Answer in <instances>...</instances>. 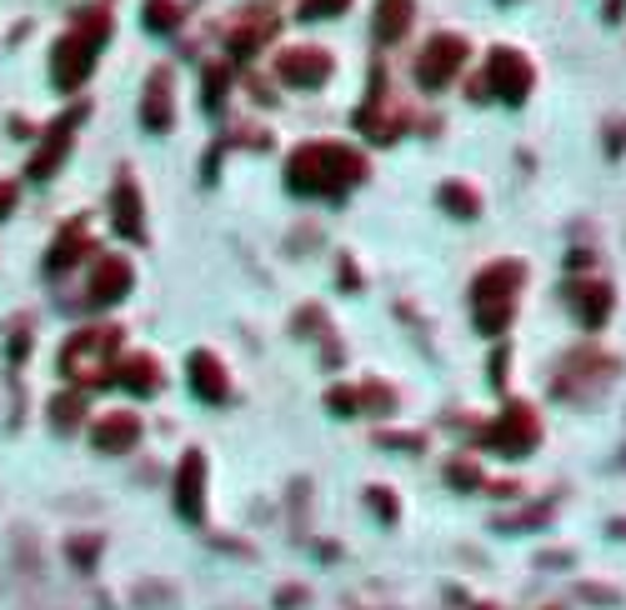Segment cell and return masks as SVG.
<instances>
[{
    "label": "cell",
    "instance_id": "obj_24",
    "mask_svg": "<svg viewBox=\"0 0 626 610\" xmlns=\"http://www.w3.org/2000/svg\"><path fill=\"white\" fill-rule=\"evenodd\" d=\"M441 206L451 210V216H466V220L481 216V196H476L466 180H446V186H441Z\"/></svg>",
    "mask_w": 626,
    "mask_h": 610
},
{
    "label": "cell",
    "instance_id": "obj_25",
    "mask_svg": "<svg viewBox=\"0 0 626 610\" xmlns=\"http://www.w3.org/2000/svg\"><path fill=\"white\" fill-rule=\"evenodd\" d=\"M81 416H86V396H81V390H66V396L51 400V426L56 430H76V426H81Z\"/></svg>",
    "mask_w": 626,
    "mask_h": 610
},
{
    "label": "cell",
    "instance_id": "obj_18",
    "mask_svg": "<svg viewBox=\"0 0 626 610\" xmlns=\"http://www.w3.org/2000/svg\"><path fill=\"white\" fill-rule=\"evenodd\" d=\"M111 380L121 390H131V396H156V390L166 386V370L156 356H121L111 370Z\"/></svg>",
    "mask_w": 626,
    "mask_h": 610
},
{
    "label": "cell",
    "instance_id": "obj_19",
    "mask_svg": "<svg viewBox=\"0 0 626 610\" xmlns=\"http://www.w3.org/2000/svg\"><path fill=\"white\" fill-rule=\"evenodd\" d=\"M572 306H576V320L596 330V326H606V320H612L616 296H612V286H606V280H576V286H572Z\"/></svg>",
    "mask_w": 626,
    "mask_h": 610
},
{
    "label": "cell",
    "instance_id": "obj_3",
    "mask_svg": "<svg viewBox=\"0 0 626 610\" xmlns=\"http://www.w3.org/2000/svg\"><path fill=\"white\" fill-rule=\"evenodd\" d=\"M521 280H526L521 260H496V266H486L481 276L471 280V316H476V330H481V336H501V330L511 326Z\"/></svg>",
    "mask_w": 626,
    "mask_h": 610
},
{
    "label": "cell",
    "instance_id": "obj_12",
    "mask_svg": "<svg viewBox=\"0 0 626 610\" xmlns=\"http://www.w3.org/2000/svg\"><path fill=\"white\" fill-rule=\"evenodd\" d=\"M171 120H176V80H171V70H151L146 76V90H141V126L146 130H156V136H166L171 130Z\"/></svg>",
    "mask_w": 626,
    "mask_h": 610
},
{
    "label": "cell",
    "instance_id": "obj_29",
    "mask_svg": "<svg viewBox=\"0 0 626 610\" xmlns=\"http://www.w3.org/2000/svg\"><path fill=\"white\" fill-rule=\"evenodd\" d=\"M356 396H361V406H366V410H391V406H396V396L381 386V380H366V386L356 390Z\"/></svg>",
    "mask_w": 626,
    "mask_h": 610
},
{
    "label": "cell",
    "instance_id": "obj_26",
    "mask_svg": "<svg viewBox=\"0 0 626 610\" xmlns=\"http://www.w3.org/2000/svg\"><path fill=\"white\" fill-rule=\"evenodd\" d=\"M326 410H331V416H356V410H361L356 386H331L326 390Z\"/></svg>",
    "mask_w": 626,
    "mask_h": 610
},
{
    "label": "cell",
    "instance_id": "obj_5",
    "mask_svg": "<svg viewBox=\"0 0 626 610\" xmlns=\"http://www.w3.org/2000/svg\"><path fill=\"white\" fill-rule=\"evenodd\" d=\"M481 440L506 460L531 456L536 440H541V420H536V410L526 406V400H506V410L481 430Z\"/></svg>",
    "mask_w": 626,
    "mask_h": 610
},
{
    "label": "cell",
    "instance_id": "obj_6",
    "mask_svg": "<svg viewBox=\"0 0 626 610\" xmlns=\"http://www.w3.org/2000/svg\"><path fill=\"white\" fill-rule=\"evenodd\" d=\"M531 80H536V70L521 50H511V46L491 50V60H486V90H491V96H501L506 106H521V100L531 96Z\"/></svg>",
    "mask_w": 626,
    "mask_h": 610
},
{
    "label": "cell",
    "instance_id": "obj_27",
    "mask_svg": "<svg viewBox=\"0 0 626 610\" xmlns=\"http://www.w3.org/2000/svg\"><path fill=\"white\" fill-rule=\"evenodd\" d=\"M231 90V70L226 66H211L206 70V110H221V96Z\"/></svg>",
    "mask_w": 626,
    "mask_h": 610
},
{
    "label": "cell",
    "instance_id": "obj_33",
    "mask_svg": "<svg viewBox=\"0 0 626 610\" xmlns=\"http://www.w3.org/2000/svg\"><path fill=\"white\" fill-rule=\"evenodd\" d=\"M96 546H101V540H96V536H86V540H76V546H71V556H76V566H91V560H96Z\"/></svg>",
    "mask_w": 626,
    "mask_h": 610
},
{
    "label": "cell",
    "instance_id": "obj_9",
    "mask_svg": "<svg viewBox=\"0 0 626 610\" xmlns=\"http://www.w3.org/2000/svg\"><path fill=\"white\" fill-rule=\"evenodd\" d=\"M612 376H616V360L606 350H572V360L556 376V390H562V400H582L586 390H596Z\"/></svg>",
    "mask_w": 626,
    "mask_h": 610
},
{
    "label": "cell",
    "instance_id": "obj_31",
    "mask_svg": "<svg viewBox=\"0 0 626 610\" xmlns=\"http://www.w3.org/2000/svg\"><path fill=\"white\" fill-rule=\"evenodd\" d=\"M366 500H371V510H376L381 520H396V496H391V490L371 486V490H366Z\"/></svg>",
    "mask_w": 626,
    "mask_h": 610
},
{
    "label": "cell",
    "instance_id": "obj_34",
    "mask_svg": "<svg viewBox=\"0 0 626 610\" xmlns=\"http://www.w3.org/2000/svg\"><path fill=\"white\" fill-rule=\"evenodd\" d=\"M16 210V186H0V220Z\"/></svg>",
    "mask_w": 626,
    "mask_h": 610
},
{
    "label": "cell",
    "instance_id": "obj_13",
    "mask_svg": "<svg viewBox=\"0 0 626 610\" xmlns=\"http://www.w3.org/2000/svg\"><path fill=\"white\" fill-rule=\"evenodd\" d=\"M81 116H86V110H71L66 120H56V126L46 130V140H41V150H36V160L26 166V176H31V180H51L56 170H61L66 150H71V130L81 126Z\"/></svg>",
    "mask_w": 626,
    "mask_h": 610
},
{
    "label": "cell",
    "instance_id": "obj_30",
    "mask_svg": "<svg viewBox=\"0 0 626 610\" xmlns=\"http://www.w3.org/2000/svg\"><path fill=\"white\" fill-rule=\"evenodd\" d=\"M446 480H451L456 490H471V486H481V470H476L471 460H451V466H446Z\"/></svg>",
    "mask_w": 626,
    "mask_h": 610
},
{
    "label": "cell",
    "instance_id": "obj_20",
    "mask_svg": "<svg viewBox=\"0 0 626 610\" xmlns=\"http://www.w3.org/2000/svg\"><path fill=\"white\" fill-rule=\"evenodd\" d=\"M271 36H276V20L266 16V10H251L241 26L226 30V50H231V56H251V50H261Z\"/></svg>",
    "mask_w": 626,
    "mask_h": 610
},
{
    "label": "cell",
    "instance_id": "obj_8",
    "mask_svg": "<svg viewBox=\"0 0 626 610\" xmlns=\"http://www.w3.org/2000/svg\"><path fill=\"white\" fill-rule=\"evenodd\" d=\"M356 126H361V136H371L376 146H391V140L406 130L401 106H396V100L386 96L381 70H376V80H371V96H366V100H361V110H356Z\"/></svg>",
    "mask_w": 626,
    "mask_h": 610
},
{
    "label": "cell",
    "instance_id": "obj_7",
    "mask_svg": "<svg viewBox=\"0 0 626 610\" xmlns=\"http://www.w3.org/2000/svg\"><path fill=\"white\" fill-rule=\"evenodd\" d=\"M466 40L461 36H431L426 40V50L416 56V80H421L426 90H441V86H451L456 76H461V66H466Z\"/></svg>",
    "mask_w": 626,
    "mask_h": 610
},
{
    "label": "cell",
    "instance_id": "obj_21",
    "mask_svg": "<svg viewBox=\"0 0 626 610\" xmlns=\"http://www.w3.org/2000/svg\"><path fill=\"white\" fill-rule=\"evenodd\" d=\"M91 250V236H86V220H71V226L56 236V246H51V256H46V270L51 276H61V270H71L76 260Z\"/></svg>",
    "mask_w": 626,
    "mask_h": 610
},
{
    "label": "cell",
    "instance_id": "obj_22",
    "mask_svg": "<svg viewBox=\"0 0 626 610\" xmlns=\"http://www.w3.org/2000/svg\"><path fill=\"white\" fill-rule=\"evenodd\" d=\"M411 0H381L376 6V40H386V46H396V40H406V30H411Z\"/></svg>",
    "mask_w": 626,
    "mask_h": 610
},
{
    "label": "cell",
    "instance_id": "obj_14",
    "mask_svg": "<svg viewBox=\"0 0 626 610\" xmlns=\"http://www.w3.org/2000/svg\"><path fill=\"white\" fill-rule=\"evenodd\" d=\"M186 380H191V390L206 400V406H221V400L231 396V376H226V366L211 356V350H196V356L186 360Z\"/></svg>",
    "mask_w": 626,
    "mask_h": 610
},
{
    "label": "cell",
    "instance_id": "obj_2",
    "mask_svg": "<svg viewBox=\"0 0 626 610\" xmlns=\"http://www.w3.org/2000/svg\"><path fill=\"white\" fill-rule=\"evenodd\" d=\"M106 40H111V16H106V10H81V16L71 20V30H66L51 50L56 90H81L86 80H91L96 56H101Z\"/></svg>",
    "mask_w": 626,
    "mask_h": 610
},
{
    "label": "cell",
    "instance_id": "obj_10",
    "mask_svg": "<svg viewBox=\"0 0 626 610\" xmlns=\"http://www.w3.org/2000/svg\"><path fill=\"white\" fill-rule=\"evenodd\" d=\"M331 70H336V60H331V50H321V46H291L276 56V76H281L286 86H301V90L326 86Z\"/></svg>",
    "mask_w": 626,
    "mask_h": 610
},
{
    "label": "cell",
    "instance_id": "obj_16",
    "mask_svg": "<svg viewBox=\"0 0 626 610\" xmlns=\"http://www.w3.org/2000/svg\"><path fill=\"white\" fill-rule=\"evenodd\" d=\"M91 440H96V450H106V456H126V450L141 440V420H136L131 410H106V416L91 426Z\"/></svg>",
    "mask_w": 626,
    "mask_h": 610
},
{
    "label": "cell",
    "instance_id": "obj_17",
    "mask_svg": "<svg viewBox=\"0 0 626 610\" xmlns=\"http://www.w3.org/2000/svg\"><path fill=\"white\" fill-rule=\"evenodd\" d=\"M111 226H116V236H126V240H146L141 190H136V180H131V176L116 180V196H111Z\"/></svg>",
    "mask_w": 626,
    "mask_h": 610
},
{
    "label": "cell",
    "instance_id": "obj_11",
    "mask_svg": "<svg viewBox=\"0 0 626 610\" xmlns=\"http://www.w3.org/2000/svg\"><path fill=\"white\" fill-rule=\"evenodd\" d=\"M176 510L191 526L206 520V456L201 450H186L181 456V470H176Z\"/></svg>",
    "mask_w": 626,
    "mask_h": 610
},
{
    "label": "cell",
    "instance_id": "obj_15",
    "mask_svg": "<svg viewBox=\"0 0 626 610\" xmlns=\"http://www.w3.org/2000/svg\"><path fill=\"white\" fill-rule=\"evenodd\" d=\"M131 296V260L126 256H101L91 276V306H116V300Z\"/></svg>",
    "mask_w": 626,
    "mask_h": 610
},
{
    "label": "cell",
    "instance_id": "obj_32",
    "mask_svg": "<svg viewBox=\"0 0 626 610\" xmlns=\"http://www.w3.org/2000/svg\"><path fill=\"white\" fill-rule=\"evenodd\" d=\"M622 146H626V120H612L606 126V156H622Z\"/></svg>",
    "mask_w": 626,
    "mask_h": 610
},
{
    "label": "cell",
    "instance_id": "obj_1",
    "mask_svg": "<svg viewBox=\"0 0 626 610\" xmlns=\"http://www.w3.org/2000/svg\"><path fill=\"white\" fill-rule=\"evenodd\" d=\"M366 180V156L341 140H311L286 160V186L311 200H341L351 186Z\"/></svg>",
    "mask_w": 626,
    "mask_h": 610
},
{
    "label": "cell",
    "instance_id": "obj_4",
    "mask_svg": "<svg viewBox=\"0 0 626 610\" xmlns=\"http://www.w3.org/2000/svg\"><path fill=\"white\" fill-rule=\"evenodd\" d=\"M116 346H121V330L116 326H86L76 330L71 340L61 346V370L76 380V386H101V380H111L116 370Z\"/></svg>",
    "mask_w": 626,
    "mask_h": 610
},
{
    "label": "cell",
    "instance_id": "obj_28",
    "mask_svg": "<svg viewBox=\"0 0 626 610\" xmlns=\"http://www.w3.org/2000/svg\"><path fill=\"white\" fill-rule=\"evenodd\" d=\"M351 10V0H301V20H331Z\"/></svg>",
    "mask_w": 626,
    "mask_h": 610
},
{
    "label": "cell",
    "instance_id": "obj_23",
    "mask_svg": "<svg viewBox=\"0 0 626 610\" xmlns=\"http://www.w3.org/2000/svg\"><path fill=\"white\" fill-rule=\"evenodd\" d=\"M181 0H146V10H141V26L151 30V36H171L176 26H181Z\"/></svg>",
    "mask_w": 626,
    "mask_h": 610
}]
</instances>
